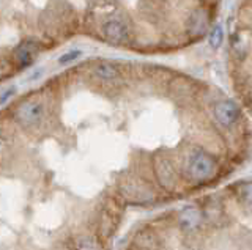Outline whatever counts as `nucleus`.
I'll list each match as a JSON object with an SVG mask.
<instances>
[{
    "label": "nucleus",
    "mask_w": 252,
    "mask_h": 250,
    "mask_svg": "<svg viewBox=\"0 0 252 250\" xmlns=\"http://www.w3.org/2000/svg\"><path fill=\"white\" fill-rule=\"evenodd\" d=\"M218 161L211 153L199 145L189 146L180 166V176L192 184L207 183L216 175Z\"/></svg>",
    "instance_id": "nucleus-1"
},
{
    "label": "nucleus",
    "mask_w": 252,
    "mask_h": 250,
    "mask_svg": "<svg viewBox=\"0 0 252 250\" xmlns=\"http://www.w3.org/2000/svg\"><path fill=\"white\" fill-rule=\"evenodd\" d=\"M115 194L123 200V203H131V205H147V203H153L158 197L153 181L140 176V173H128L122 176L117 183Z\"/></svg>",
    "instance_id": "nucleus-2"
},
{
    "label": "nucleus",
    "mask_w": 252,
    "mask_h": 250,
    "mask_svg": "<svg viewBox=\"0 0 252 250\" xmlns=\"http://www.w3.org/2000/svg\"><path fill=\"white\" fill-rule=\"evenodd\" d=\"M125 209L123 200L115 194V197H107L101 203L94 222V236L101 244L107 242L115 233L118 223L122 221V214Z\"/></svg>",
    "instance_id": "nucleus-3"
},
{
    "label": "nucleus",
    "mask_w": 252,
    "mask_h": 250,
    "mask_svg": "<svg viewBox=\"0 0 252 250\" xmlns=\"http://www.w3.org/2000/svg\"><path fill=\"white\" fill-rule=\"evenodd\" d=\"M152 175H153V181L155 184L159 187V189L165 192H173L180 184V171L170 158H167L162 153H156L152 156Z\"/></svg>",
    "instance_id": "nucleus-4"
},
{
    "label": "nucleus",
    "mask_w": 252,
    "mask_h": 250,
    "mask_svg": "<svg viewBox=\"0 0 252 250\" xmlns=\"http://www.w3.org/2000/svg\"><path fill=\"white\" fill-rule=\"evenodd\" d=\"M46 116V107L41 99H24L14 107L13 118L19 126L26 129L38 128L44 121Z\"/></svg>",
    "instance_id": "nucleus-5"
},
{
    "label": "nucleus",
    "mask_w": 252,
    "mask_h": 250,
    "mask_svg": "<svg viewBox=\"0 0 252 250\" xmlns=\"http://www.w3.org/2000/svg\"><path fill=\"white\" fill-rule=\"evenodd\" d=\"M203 223H205V219L202 214V209L197 205L185 206L177 216V225L180 231L188 234V236L199 233L203 228Z\"/></svg>",
    "instance_id": "nucleus-6"
},
{
    "label": "nucleus",
    "mask_w": 252,
    "mask_h": 250,
    "mask_svg": "<svg viewBox=\"0 0 252 250\" xmlns=\"http://www.w3.org/2000/svg\"><path fill=\"white\" fill-rule=\"evenodd\" d=\"M213 116L222 128H233L241 118V109L232 99H220L216 101L213 106Z\"/></svg>",
    "instance_id": "nucleus-7"
},
{
    "label": "nucleus",
    "mask_w": 252,
    "mask_h": 250,
    "mask_svg": "<svg viewBox=\"0 0 252 250\" xmlns=\"http://www.w3.org/2000/svg\"><path fill=\"white\" fill-rule=\"evenodd\" d=\"M104 38L112 44H128L131 40V27L122 18H110L102 26Z\"/></svg>",
    "instance_id": "nucleus-8"
},
{
    "label": "nucleus",
    "mask_w": 252,
    "mask_h": 250,
    "mask_svg": "<svg viewBox=\"0 0 252 250\" xmlns=\"http://www.w3.org/2000/svg\"><path fill=\"white\" fill-rule=\"evenodd\" d=\"M132 246L134 250H162L159 234L150 226L137 231V234L134 236Z\"/></svg>",
    "instance_id": "nucleus-9"
},
{
    "label": "nucleus",
    "mask_w": 252,
    "mask_h": 250,
    "mask_svg": "<svg viewBox=\"0 0 252 250\" xmlns=\"http://www.w3.org/2000/svg\"><path fill=\"white\" fill-rule=\"evenodd\" d=\"M38 52H39V48L36 43L24 41L21 46H18V49L14 51V57H16V61L19 63V66H29L33 63Z\"/></svg>",
    "instance_id": "nucleus-10"
},
{
    "label": "nucleus",
    "mask_w": 252,
    "mask_h": 250,
    "mask_svg": "<svg viewBox=\"0 0 252 250\" xmlns=\"http://www.w3.org/2000/svg\"><path fill=\"white\" fill-rule=\"evenodd\" d=\"M73 250H102V244L94 234L81 233L73 238Z\"/></svg>",
    "instance_id": "nucleus-11"
},
{
    "label": "nucleus",
    "mask_w": 252,
    "mask_h": 250,
    "mask_svg": "<svg viewBox=\"0 0 252 250\" xmlns=\"http://www.w3.org/2000/svg\"><path fill=\"white\" fill-rule=\"evenodd\" d=\"M93 74H94V77H98V79L102 82H112L120 77V69L112 63L101 61V63H98L93 68Z\"/></svg>",
    "instance_id": "nucleus-12"
},
{
    "label": "nucleus",
    "mask_w": 252,
    "mask_h": 250,
    "mask_svg": "<svg viewBox=\"0 0 252 250\" xmlns=\"http://www.w3.org/2000/svg\"><path fill=\"white\" fill-rule=\"evenodd\" d=\"M208 43L213 49H219L220 46H222L224 43V28L220 24H216L215 27H213L210 30V33H208Z\"/></svg>",
    "instance_id": "nucleus-13"
},
{
    "label": "nucleus",
    "mask_w": 252,
    "mask_h": 250,
    "mask_svg": "<svg viewBox=\"0 0 252 250\" xmlns=\"http://www.w3.org/2000/svg\"><path fill=\"white\" fill-rule=\"evenodd\" d=\"M81 56H82L81 51H69L66 54H63V56L59 58V63L60 65H68V63H71V61H76Z\"/></svg>",
    "instance_id": "nucleus-14"
},
{
    "label": "nucleus",
    "mask_w": 252,
    "mask_h": 250,
    "mask_svg": "<svg viewBox=\"0 0 252 250\" xmlns=\"http://www.w3.org/2000/svg\"><path fill=\"white\" fill-rule=\"evenodd\" d=\"M14 95H16V87H11V88L5 90L2 93V96H0V104H6L8 101H10Z\"/></svg>",
    "instance_id": "nucleus-15"
}]
</instances>
